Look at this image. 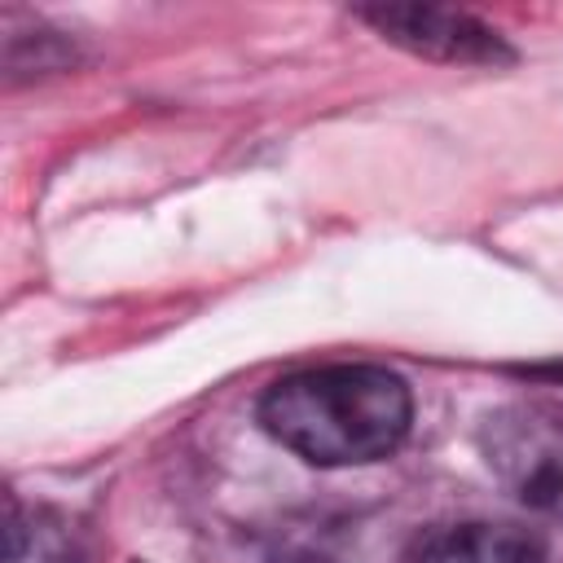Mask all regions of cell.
Returning <instances> with one entry per match:
<instances>
[{"label": "cell", "mask_w": 563, "mask_h": 563, "mask_svg": "<svg viewBox=\"0 0 563 563\" xmlns=\"http://www.w3.org/2000/svg\"><path fill=\"white\" fill-rule=\"evenodd\" d=\"M422 563H545V541L519 523H457L422 545Z\"/></svg>", "instance_id": "4"}, {"label": "cell", "mask_w": 563, "mask_h": 563, "mask_svg": "<svg viewBox=\"0 0 563 563\" xmlns=\"http://www.w3.org/2000/svg\"><path fill=\"white\" fill-rule=\"evenodd\" d=\"M413 422V396L387 365H317L277 378L260 400V427L312 466H365L391 457Z\"/></svg>", "instance_id": "1"}, {"label": "cell", "mask_w": 563, "mask_h": 563, "mask_svg": "<svg viewBox=\"0 0 563 563\" xmlns=\"http://www.w3.org/2000/svg\"><path fill=\"white\" fill-rule=\"evenodd\" d=\"M369 22L383 40L431 57V62H510V48L493 26L462 9H440V4H374L356 13Z\"/></svg>", "instance_id": "3"}, {"label": "cell", "mask_w": 563, "mask_h": 563, "mask_svg": "<svg viewBox=\"0 0 563 563\" xmlns=\"http://www.w3.org/2000/svg\"><path fill=\"white\" fill-rule=\"evenodd\" d=\"M479 453L497 484L537 515L563 519V405L510 400L479 427Z\"/></svg>", "instance_id": "2"}]
</instances>
